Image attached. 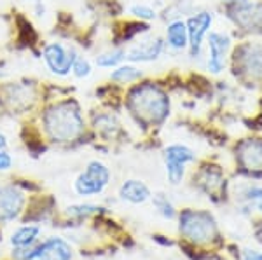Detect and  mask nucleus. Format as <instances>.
Listing matches in <instances>:
<instances>
[{
	"label": "nucleus",
	"instance_id": "obj_17",
	"mask_svg": "<svg viewBox=\"0 0 262 260\" xmlns=\"http://www.w3.org/2000/svg\"><path fill=\"white\" fill-rule=\"evenodd\" d=\"M39 232H40L39 225H25V227L18 229L14 234H12L11 243L14 246H18V248H25V246H30L32 243L37 240Z\"/></svg>",
	"mask_w": 262,
	"mask_h": 260
},
{
	"label": "nucleus",
	"instance_id": "obj_21",
	"mask_svg": "<svg viewBox=\"0 0 262 260\" xmlns=\"http://www.w3.org/2000/svg\"><path fill=\"white\" fill-rule=\"evenodd\" d=\"M124 58H126V51H122V49H112V51L101 53L100 56H96V65L101 66V68H112V66L119 65Z\"/></svg>",
	"mask_w": 262,
	"mask_h": 260
},
{
	"label": "nucleus",
	"instance_id": "obj_5",
	"mask_svg": "<svg viewBox=\"0 0 262 260\" xmlns=\"http://www.w3.org/2000/svg\"><path fill=\"white\" fill-rule=\"evenodd\" d=\"M77 58L79 56L75 53V49L61 44V42H51L44 49L46 65H48L51 72L60 75V77H65V75H69L72 72Z\"/></svg>",
	"mask_w": 262,
	"mask_h": 260
},
{
	"label": "nucleus",
	"instance_id": "obj_26",
	"mask_svg": "<svg viewBox=\"0 0 262 260\" xmlns=\"http://www.w3.org/2000/svg\"><path fill=\"white\" fill-rule=\"evenodd\" d=\"M100 206H95V204H79V206H70L69 208V215L72 217H88L91 213L100 211Z\"/></svg>",
	"mask_w": 262,
	"mask_h": 260
},
{
	"label": "nucleus",
	"instance_id": "obj_20",
	"mask_svg": "<svg viewBox=\"0 0 262 260\" xmlns=\"http://www.w3.org/2000/svg\"><path fill=\"white\" fill-rule=\"evenodd\" d=\"M142 70H138L137 66H131V65H122L119 66L117 70H114L111 74V79L116 82H122V84H129V82H135L138 79H142Z\"/></svg>",
	"mask_w": 262,
	"mask_h": 260
},
{
	"label": "nucleus",
	"instance_id": "obj_27",
	"mask_svg": "<svg viewBox=\"0 0 262 260\" xmlns=\"http://www.w3.org/2000/svg\"><path fill=\"white\" fill-rule=\"evenodd\" d=\"M239 260H262V251L255 248H243Z\"/></svg>",
	"mask_w": 262,
	"mask_h": 260
},
{
	"label": "nucleus",
	"instance_id": "obj_14",
	"mask_svg": "<svg viewBox=\"0 0 262 260\" xmlns=\"http://www.w3.org/2000/svg\"><path fill=\"white\" fill-rule=\"evenodd\" d=\"M119 196L122 201H128L131 204H142L152 198L150 188L142 182V180H126L119 187Z\"/></svg>",
	"mask_w": 262,
	"mask_h": 260
},
{
	"label": "nucleus",
	"instance_id": "obj_19",
	"mask_svg": "<svg viewBox=\"0 0 262 260\" xmlns=\"http://www.w3.org/2000/svg\"><path fill=\"white\" fill-rule=\"evenodd\" d=\"M222 173L217 170H206L205 173L200 177V185L205 192H208V194H213V192H217L219 188L222 187Z\"/></svg>",
	"mask_w": 262,
	"mask_h": 260
},
{
	"label": "nucleus",
	"instance_id": "obj_4",
	"mask_svg": "<svg viewBox=\"0 0 262 260\" xmlns=\"http://www.w3.org/2000/svg\"><path fill=\"white\" fill-rule=\"evenodd\" d=\"M111 182V170L100 161H91L75 180V192L79 196H95L105 191Z\"/></svg>",
	"mask_w": 262,
	"mask_h": 260
},
{
	"label": "nucleus",
	"instance_id": "obj_2",
	"mask_svg": "<svg viewBox=\"0 0 262 260\" xmlns=\"http://www.w3.org/2000/svg\"><path fill=\"white\" fill-rule=\"evenodd\" d=\"M179 230L182 238L196 246H208L221 240L217 220L212 213L200 211V209H185L179 217Z\"/></svg>",
	"mask_w": 262,
	"mask_h": 260
},
{
	"label": "nucleus",
	"instance_id": "obj_3",
	"mask_svg": "<svg viewBox=\"0 0 262 260\" xmlns=\"http://www.w3.org/2000/svg\"><path fill=\"white\" fill-rule=\"evenodd\" d=\"M129 107L138 119L156 124L164 121V117L168 115L170 102H168L166 94L159 87L147 84V86L138 87L129 96Z\"/></svg>",
	"mask_w": 262,
	"mask_h": 260
},
{
	"label": "nucleus",
	"instance_id": "obj_16",
	"mask_svg": "<svg viewBox=\"0 0 262 260\" xmlns=\"http://www.w3.org/2000/svg\"><path fill=\"white\" fill-rule=\"evenodd\" d=\"M196 161V154L192 149L182 144H171L164 149V162H177V164H191Z\"/></svg>",
	"mask_w": 262,
	"mask_h": 260
},
{
	"label": "nucleus",
	"instance_id": "obj_13",
	"mask_svg": "<svg viewBox=\"0 0 262 260\" xmlns=\"http://www.w3.org/2000/svg\"><path fill=\"white\" fill-rule=\"evenodd\" d=\"M239 65L250 77H262V44H248L242 48Z\"/></svg>",
	"mask_w": 262,
	"mask_h": 260
},
{
	"label": "nucleus",
	"instance_id": "obj_24",
	"mask_svg": "<svg viewBox=\"0 0 262 260\" xmlns=\"http://www.w3.org/2000/svg\"><path fill=\"white\" fill-rule=\"evenodd\" d=\"M129 14L135 16V18H138V19H142V21L156 19V11L152 9L150 6H145V4H135V6H131Z\"/></svg>",
	"mask_w": 262,
	"mask_h": 260
},
{
	"label": "nucleus",
	"instance_id": "obj_18",
	"mask_svg": "<svg viewBox=\"0 0 262 260\" xmlns=\"http://www.w3.org/2000/svg\"><path fill=\"white\" fill-rule=\"evenodd\" d=\"M152 203H154V208L158 209V213L163 217V219H168V220H173L177 217V209H175V204L168 199L166 194L163 192H158V194L152 196Z\"/></svg>",
	"mask_w": 262,
	"mask_h": 260
},
{
	"label": "nucleus",
	"instance_id": "obj_8",
	"mask_svg": "<svg viewBox=\"0 0 262 260\" xmlns=\"http://www.w3.org/2000/svg\"><path fill=\"white\" fill-rule=\"evenodd\" d=\"M213 23V16L212 12L201 11L198 14L191 16L185 25H187V33H189V49H191V54L196 56L201 49V44L205 40V37L208 35L210 28H212Z\"/></svg>",
	"mask_w": 262,
	"mask_h": 260
},
{
	"label": "nucleus",
	"instance_id": "obj_28",
	"mask_svg": "<svg viewBox=\"0 0 262 260\" xmlns=\"http://www.w3.org/2000/svg\"><path fill=\"white\" fill-rule=\"evenodd\" d=\"M12 164V159L6 150H0V171H6L9 170Z\"/></svg>",
	"mask_w": 262,
	"mask_h": 260
},
{
	"label": "nucleus",
	"instance_id": "obj_30",
	"mask_svg": "<svg viewBox=\"0 0 262 260\" xmlns=\"http://www.w3.org/2000/svg\"><path fill=\"white\" fill-rule=\"evenodd\" d=\"M253 209H255L257 213H260V215H262V201H259V203L253 204Z\"/></svg>",
	"mask_w": 262,
	"mask_h": 260
},
{
	"label": "nucleus",
	"instance_id": "obj_15",
	"mask_svg": "<svg viewBox=\"0 0 262 260\" xmlns=\"http://www.w3.org/2000/svg\"><path fill=\"white\" fill-rule=\"evenodd\" d=\"M166 44L173 51H184L189 48L187 25L182 19H173L166 27Z\"/></svg>",
	"mask_w": 262,
	"mask_h": 260
},
{
	"label": "nucleus",
	"instance_id": "obj_7",
	"mask_svg": "<svg viewBox=\"0 0 262 260\" xmlns=\"http://www.w3.org/2000/svg\"><path fill=\"white\" fill-rule=\"evenodd\" d=\"M231 18L243 30H257L262 27V4L248 2V0H236L231 6Z\"/></svg>",
	"mask_w": 262,
	"mask_h": 260
},
{
	"label": "nucleus",
	"instance_id": "obj_23",
	"mask_svg": "<svg viewBox=\"0 0 262 260\" xmlns=\"http://www.w3.org/2000/svg\"><path fill=\"white\" fill-rule=\"evenodd\" d=\"M117 129H119V124L111 115H103L96 121V131H100L103 136H114Z\"/></svg>",
	"mask_w": 262,
	"mask_h": 260
},
{
	"label": "nucleus",
	"instance_id": "obj_25",
	"mask_svg": "<svg viewBox=\"0 0 262 260\" xmlns=\"http://www.w3.org/2000/svg\"><path fill=\"white\" fill-rule=\"evenodd\" d=\"M91 63L90 60H86V58H77L74 63V68H72V72H74L75 77L79 79H84V77H90L91 75Z\"/></svg>",
	"mask_w": 262,
	"mask_h": 260
},
{
	"label": "nucleus",
	"instance_id": "obj_12",
	"mask_svg": "<svg viewBox=\"0 0 262 260\" xmlns=\"http://www.w3.org/2000/svg\"><path fill=\"white\" fill-rule=\"evenodd\" d=\"M23 206V194L14 187L0 188V220H12L19 215Z\"/></svg>",
	"mask_w": 262,
	"mask_h": 260
},
{
	"label": "nucleus",
	"instance_id": "obj_10",
	"mask_svg": "<svg viewBox=\"0 0 262 260\" xmlns=\"http://www.w3.org/2000/svg\"><path fill=\"white\" fill-rule=\"evenodd\" d=\"M19 260H70L72 250L63 240H49L44 245L37 246L35 250L28 251L25 255H19Z\"/></svg>",
	"mask_w": 262,
	"mask_h": 260
},
{
	"label": "nucleus",
	"instance_id": "obj_1",
	"mask_svg": "<svg viewBox=\"0 0 262 260\" xmlns=\"http://www.w3.org/2000/svg\"><path fill=\"white\" fill-rule=\"evenodd\" d=\"M48 135L54 141H72L84 129V121L79 108L74 103H58L51 107L44 115Z\"/></svg>",
	"mask_w": 262,
	"mask_h": 260
},
{
	"label": "nucleus",
	"instance_id": "obj_9",
	"mask_svg": "<svg viewBox=\"0 0 262 260\" xmlns=\"http://www.w3.org/2000/svg\"><path fill=\"white\" fill-rule=\"evenodd\" d=\"M239 166L248 173H260L262 171V140L260 138H248L238 145L236 150Z\"/></svg>",
	"mask_w": 262,
	"mask_h": 260
},
{
	"label": "nucleus",
	"instance_id": "obj_6",
	"mask_svg": "<svg viewBox=\"0 0 262 260\" xmlns=\"http://www.w3.org/2000/svg\"><path fill=\"white\" fill-rule=\"evenodd\" d=\"M231 49V37L224 32H210L208 37V61L206 66L212 74H221L226 66Z\"/></svg>",
	"mask_w": 262,
	"mask_h": 260
},
{
	"label": "nucleus",
	"instance_id": "obj_22",
	"mask_svg": "<svg viewBox=\"0 0 262 260\" xmlns=\"http://www.w3.org/2000/svg\"><path fill=\"white\" fill-rule=\"evenodd\" d=\"M239 201L247 206L253 208V204L262 201V187L260 185H245L239 192Z\"/></svg>",
	"mask_w": 262,
	"mask_h": 260
},
{
	"label": "nucleus",
	"instance_id": "obj_11",
	"mask_svg": "<svg viewBox=\"0 0 262 260\" xmlns=\"http://www.w3.org/2000/svg\"><path fill=\"white\" fill-rule=\"evenodd\" d=\"M164 49V40L159 37H152L149 40H142L140 44L133 45L128 53L126 58L131 63H147V61H154L161 56Z\"/></svg>",
	"mask_w": 262,
	"mask_h": 260
},
{
	"label": "nucleus",
	"instance_id": "obj_29",
	"mask_svg": "<svg viewBox=\"0 0 262 260\" xmlns=\"http://www.w3.org/2000/svg\"><path fill=\"white\" fill-rule=\"evenodd\" d=\"M6 147H7V140H6V136L0 133V150H6Z\"/></svg>",
	"mask_w": 262,
	"mask_h": 260
}]
</instances>
